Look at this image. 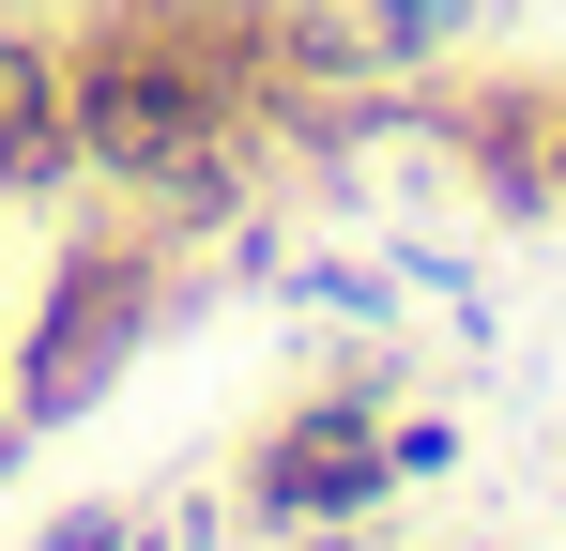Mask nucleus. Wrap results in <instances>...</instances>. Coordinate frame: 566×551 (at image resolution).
Here are the masks:
<instances>
[{
  "mask_svg": "<svg viewBox=\"0 0 566 551\" xmlns=\"http://www.w3.org/2000/svg\"><path fill=\"white\" fill-rule=\"evenodd\" d=\"M185 306V276H169V246L154 230H77L62 261H46V306H31V337H15V414L31 429H62V414H93L123 367L154 353V322Z\"/></svg>",
  "mask_w": 566,
  "mask_h": 551,
  "instance_id": "obj_1",
  "label": "nucleus"
},
{
  "mask_svg": "<svg viewBox=\"0 0 566 551\" xmlns=\"http://www.w3.org/2000/svg\"><path fill=\"white\" fill-rule=\"evenodd\" d=\"M382 490H398V429L368 414V383L276 414L261 459H245V506H261V521H353V506H382Z\"/></svg>",
  "mask_w": 566,
  "mask_h": 551,
  "instance_id": "obj_2",
  "label": "nucleus"
},
{
  "mask_svg": "<svg viewBox=\"0 0 566 551\" xmlns=\"http://www.w3.org/2000/svg\"><path fill=\"white\" fill-rule=\"evenodd\" d=\"M77 169V123H62V62L0 31V199H46Z\"/></svg>",
  "mask_w": 566,
  "mask_h": 551,
  "instance_id": "obj_3",
  "label": "nucleus"
},
{
  "mask_svg": "<svg viewBox=\"0 0 566 551\" xmlns=\"http://www.w3.org/2000/svg\"><path fill=\"white\" fill-rule=\"evenodd\" d=\"M474 0H368V46H444Z\"/></svg>",
  "mask_w": 566,
  "mask_h": 551,
  "instance_id": "obj_4",
  "label": "nucleus"
},
{
  "mask_svg": "<svg viewBox=\"0 0 566 551\" xmlns=\"http://www.w3.org/2000/svg\"><path fill=\"white\" fill-rule=\"evenodd\" d=\"M31 551H123V521H107V506H77V521H46Z\"/></svg>",
  "mask_w": 566,
  "mask_h": 551,
  "instance_id": "obj_5",
  "label": "nucleus"
}]
</instances>
